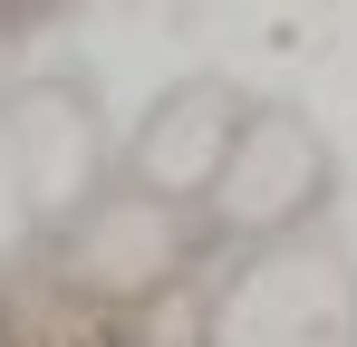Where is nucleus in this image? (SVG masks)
<instances>
[{
	"label": "nucleus",
	"mask_w": 357,
	"mask_h": 347,
	"mask_svg": "<svg viewBox=\"0 0 357 347\" xmlns=\"http://www.w3.org/2000/svg\"><path fill=\"white\" fill-rule=\"evenodd\" d=\"M328 193H338V155H328V135L290 107H251L241 125L232 164L213 174V193H203V222L213 241H280V231H309L328 213Z\"/></svg>",
	"instance_id": "7ed1b4c3"
},
{
	"label": "nucleus",
	"mask_w": 357,
	"mask_h": 347,
	"mask_svg": "<svg viewBox=\"0 0 357 347\" xmlns=\"http://www.w3.org/2000/svg\"><path fill=\"white\" fill-rule=\"evenodd\" d=\"M10 135H20V164H29V193H39V222L59 231L77 203H97L107 183V145H97V116L87 97H68V87H20L10 97Z\"/></svg>",
	"instance_id": "39448f33"
},
{
	"label": "nucleus",
	"mask_w": 357,
	"mask_h": 347,
	"mask_svg": "<svg viewBox=\"0 0 357 347\" xmlns=\"http://www.w3.org/2000/svg\"><path fill=\"white\" fill-rule=\"evenodd\" d=\"M193 347H357V251L328 222L241 241L232 270L203 280Z\"/></svg>",
	"instance_id": "f257e3e1"
},
{
	"label": "nucleus",
	"mask_w": 357,
	"mask_h": 347,
	"mask_svg": "<svg viewBox=\"0 0 357 347\" xmlns=\"http://www.w3.org/2000/svg\"><path fill=\"white\" fill-rule=\"evenodd\" d=\"M241 125H251L241 87H222V77H183V87H165L155 107L135 116V135H126V174L155 183V193H174V203H203L213 174L232 164Z\"/></svg>",
	"instance_id": "20e7f679"
},
{
	"label": "nucleus",
	"mask_w": 357,
	"mask_h": 347,
	"mask_svg": "<svg viewBox=\"0 0 357 347\" xmlns=\"http://www.w3.org/2000/svg\"><path fill=\"white\" fill-rule=\"evenodd\" d=\"M39 231V193H29V164H20V135H10V107H0V261Z\"/></svg>",
	"instance_id": "423d86ee"
},
{
	"label": "nucleus",
	"mask_w": 357,
	"mask_h": 347,
	"mask_svg": "<svg viewBox=\"0 0 357 347\" xmlns=\"http://www.w3.org/2000/svg\"><path fill=\"white\" fill-rule=\"evenodd\" d=\"M203 203H174L155 183H107L97 203H77L59 222V280L97 309H155L165 289L193 280V241H203Z\"/></svg>",
	"instance_id": "f03ea898"
}]
</instances>
